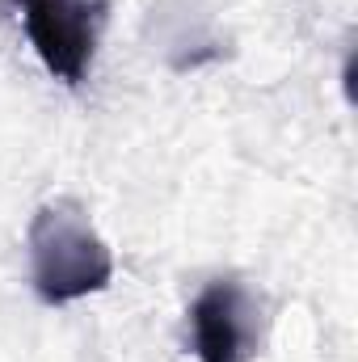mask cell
Listing matches in <instances>:
<instances>
[{"instance_id": "1", "label": "cell", "mask_w": 358, "mask_h": 362, "mask_svg": "<svg viewBox=\"0 0 358 362\" xmlns=\"http://www.w3.org/2000/svg\"><path fill=\"white\" fill-rule=\"evenodd\" d=\"M25 249H30V286L51 308L97 295L114 278V253L93 228L89 206L68 194L34 211L25 228Z\"/></svg>"}, {"instance_id": "2", "label": "cell", "mask_w": 358, "mask_h": 362, "mask_svg": "<svg viewBox=\"0 0 358 362\" xmlns=\"http://www.w3.org/2000/svg\"><path fill=\"white\" fill-rule=\"evenodd\" d=\"M13 4L42 68L64 85H81L93 68L110 0H13Z\"/></svg>"}, {"instance_id": "3", "label": "cell", "mask_w": 358, "mask_h": 362, "mask_svg": "<svg viewBox=\"0 0 358 362\" xmlns=\"http://www.w3.org/2000/svg\"><path fill=\"white\" fill-rule=\"evenodd\" d=\"M266 320L241 278H215L190 303V350L198 362H253Z\"/></svg>"}]
</instances>
